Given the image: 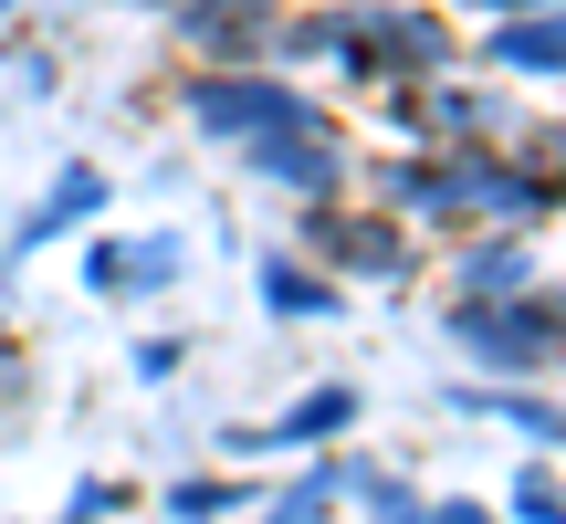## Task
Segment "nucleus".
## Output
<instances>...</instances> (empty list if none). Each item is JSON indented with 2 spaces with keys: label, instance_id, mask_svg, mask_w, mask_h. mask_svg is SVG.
<instances>
[{
  "label": "nucleus",
  "instance_id": "f257e3e1",
  "mask_svg": "<svg viewBox=\"0 0 566 524\" xmlns=\"http://www.w3.org/2000/svg\"><path fill=\"white\" fill-rule=\"evenodd\" d=\"M200 126H210V137H252V147H263V137H294L304 105L283 95V84H200Z\"/></svg>",
  "mask_w": 566,
  "mask_h": 524
},
{
  "label": "nucleus",
  "instance_id": "f03ea898",
  "mask_svg": "<svg viewBox=\"0 0 566 524\" xmlns=\"http://www.w3.org/2000/svg\"><path fill=\"white\" fill-rule=\"evenodd\" d=\"M493 53H504V63H566V21H535V32H504Z\"/></svg>",
  "mask_w": 566,
  "mask_h": 524
},
{
  "label": "nucleus",
  "instance_id": "7ed1b4c3",
  "mask_svg": "<svg viewBox=\"0 0 566 524\" xmlns=\"http://www.w3.org/2000/svg\"><path fill=\"white\" fill-rule=\"evenodd\" d=\"M263 294L283 304V315H325V283H304L294 262H273V273H263Z\"/></svg>",
  "mask_w": 566,
  "mask_h": 524
},
{
  "label": "nucleus",
  "instance_id": "20e7f679",
  "mask_svg": "<svg viewBox=\"0 0 566 524\" xmlns=\"http://www.w3.org/2000/svg\"><path fill=\"white\" fill-rule=\"evenodd\" d=\"M0 11H11V0H0Z\"/></svg>",
  "mask_w": 566,
  "mask_h": 524
}]
</instances>
